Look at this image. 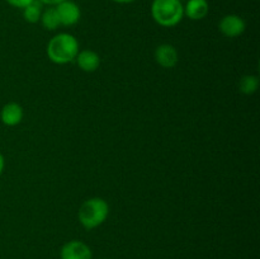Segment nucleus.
Wrapping results in <instances>:
<instances>
[{
    "label": "nucleus",
    "mask_w": 260,
    "mask_h": 259,
    "mask_svg": "<svg viewBox=\"0 0 260 259\" xmlns=\"http://www.w3.org/2000/svg\"><path fill=\"white\" fill-rule=\"evenodd\" d=\"M114 3H118V4H131V3L136 2V0H113Z\"/></svg>",
    "instance_id": "nucleus-17"
},
{
    "label": "nucleus",
    "mask_w": 260,
    "mask_h": 259,
    "mask_svg": "<svg viewBox=\"0 0 260 259\" xmlns=\"http://www.w3.org/2000/svg\"><path fill=\"white\" fill-rule=\"evenodd\" d=\"M42 5H47V7H56L60 3L66 2V0H38Z\"/></svg>",
    "instance_id": "nucleus-15"
},
{
    "label": "nucleus",
    "mask_w": 260,
    "mask_h": 259,
    "mask_svg": "<svg viewBox=\"0 0 260 259\" xmlns=\"http://www.w3.org/2000/svg\"><path fill=\"white\" fill-rule=\"evenodd\" d=\"M259 86V79L255 75H245L241 78L240 84H239V89H240L241 93L246 94V95H250L256 91Z\"/></svg>",
    "instance_id": "nucleus-13"
},
{
    "label": "nucleus",
    "mask_w": 260,
    "mask_h": 259,
    "mask_svg": "<svg viewBox=\"0 0 260 259\" xmlns=\"http://www.w3.org/2000/svg\"><path fill=\"white\" fill-rule=\"evenodd\" d=\"M79 42L70 33H58L53 36L47 45V56L52 62L65 65L76 58Z\"/></svg>",
    "instance_id": "nucleus-1"
},
{
    "label": "nucleus",
    "mask_w": 260,
    "mask_h": 259,
    "mask_svg": "<svg viewBox=\"0 0 260 259\" xmlns=\"http://www.w3.org/2000/svg\"><path fill=\"white\" fill-rule=\"evenodd\" d=\"M151 15L161 27H174L184 17L183 3L180 0H152Z\"/></svg>",
    "instance_id": "nucleus-2"
},
{
    "label": "nucleus",
    "mask_w": 260,
    "mask_h": 259,
    "mask_svg": "<svg viewBox=\"0 0 260 259\" xmlns=\"http://www.w3.org/2000/svg\"><path fill=\"white\" fill-rule=\"evenodd\" d=\"M56 12H57L60 24L65 27L76 24L81 18V10L79 5L73 0H66L56 5Z\"/></svg>",
    "instance_id": "nucleus-5"
},
{
    "label": "nucleus",
    "mask_w": 260,
    "mask_h": 259,
    "mask_svg": "<svg viewBox=\"0 0 260 259\" xmlns=\"http://www.w3.org/2000/svg\"><path fill=\"white\" fill-rule=\"evenodd\" d=\"M10 7L18 8V9H24L27 5H29L30 3H33L35 0H5Z\"/></svg>",
    "instance_id": "nucleus-14"
},
{
    "label": "nucleus",
    "mask_w": 260,
    "mask_h": 259,
    "mask_svg": "<svg viewBox=\"0 0 260 259\" xmlns=\"http://www.w3.org/2000/svg\"><path fill=\"white\" fill-rule=\"evenodd\" d=\"M23 10V18H24L25 22L28 23H38L41 19V15H42V4H41L38 0H35L33 3H30L29 5L24 8Z\"/></svg>",
    "instance_id": "nucleus-12"
},
{
    "label": "nucleus",
    "mask_w": 260,
    "mask_h": 259,
    "mask_svg": "<svg viewBox=\"0 0 260 259\" xmlns=\"http://www.w3.org/2000/svg\"><path fill=\"white\" fill-rule=\"evenodd\" d=\"M179 56L174 46L164 43L155 50V61L164 69H172L178 63Z\"/></svg>",
    "instance_id": "nucleus-7"
},
{
    "label": "nucleus",
    "mask_w": 260,
    "mask_h": 259,
    "mask_svg": "<svg viewBox=\"0 0 260 259\" xmlns=\"http://www.w3.org/2000/svg\"><path fill=\"white\" fill-rule=\"evenodd\" d=\"M4 168H5V159L4 156H3L2 152H0V175H2L3 172H4Z\"/></svg>",
    "instance_id": "nucleus-16"
},
{
    "label": "nucleus",
    "mask_w": 260,
    "mask_h": 259,
    "mask_svg": "<svg viewBox=\"0 0 260 259\" xmlns=\"http://www.w3.org/2000/svg\"><path fill=\"white\" fill-rule=\"evenodd\" d=\"M109 213V206L103 198L94 197L86 200L80 206L78 218L83 228L91 230L101 226L107 220Z\"/></svg>",
    "instance_id": "nucleus-3"
},
{
    "label": "nucleus",
    "mask_w": 260,
    "mask_h": 259,
    "mask_svg": "<svg viewBox=\"0 0 260 259\" xmlns=\"http://www.w3.org/2000/svg\"><path fill=\"white\" fill-rule=\"evenodd\" d=\"M246 28V23L240 15L228 14L218 23V29L225 37L236 38L244 33Z\"/></svg>",
    "instance_id": "nucleus-4"
},
{
    "label": "nucleus",
    "mask_w": 260,
    "mask_h": 259,
    "mask_svg": "<svg viewBox=\"0 0 260 259\" xmlns=\"http://www.w3.org/2000/svg\"><path fill=\"white\" fill-rule=\"evenodd\" d=\"M40 22L42 23L43 28L48 30H55L56 28L61 25L55 7H48L46 8L45 10H42V15H41Z\"/></svg>",
    "instance_id": "nucleus-11"
},
{
    "label": "nucleus",
    "mask_w": 260,
    "mask_h": 259,
    "mask_svg": "<svg viewBox=\"0 0 260 259\" xmlns=\"http://www.w3.org/2000/svg\"><path fill=\"white\" fill-rule=\"evenodd\" d=\"M75 60L79 68L85 73H93L101 65V57H99L98 53L91 50L79 51Z\"/></svg>",
    "instance_id": "nucleus-10"
},
{
    "label": "nucleus",
    "mask_w": 260,
    "mask_h": 259,
    "mask_svg": "<svg viewBox=\"0 0 260 259\" xmlns=\"http://www.w3.org/2000/svg\"><path fill=\"white\" fill-rule=\"evenodd\" d=\"M102 259H108V258H102Z\"/></svg>",
    "instance_id": "nucleus-18"
},
{
    "label": "nucleus",
    "mask_w": 260,
    "mask_h": 259,
    "mask_svg": "<svg viewBox=\"0 0 260 259\" xmlns=\"http://www.w3.org/2000/svg\"><path fill=\"white\" fill-rule=\"evenodd\" d=\"M61 259H93V253L88 244L80 240L68 241L60 250Z\"/></svg>",
    "instance_id": "nucleus-6"
},
{
    "label": "nucleus",
    "mask_w": 260,
    "mask_h": 259,
    "mask_svg": "<svg viewBox=\"0 0 260 259\" xmlns=\"http://www.w3.org/2000/svg\"><path fill=\"white\" fill-rule=\"evenodd\" d=\"M183 8H184V15L192 20L203 19L210 13L208 0H188Z\"/></svg>",
    "instance_id": "nucleus-9"
},
{
    "label": "nucleus",
    "mask_w": 260,
    "mask_h": 259,
    "mask_svg": "<svg viewBox=\"0 0 260 259\" xmlns=\"http://www.w3.org/2000/svg\"><path fill=\"white\" fill-rule=\"evenodd\" d=\"M0 119L5 126H17L23 119V108L17 102H9L5 104L0 112Z\"/></svg>",
    "instance_id": "nucleus-8"
}]
</instances>
